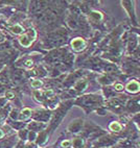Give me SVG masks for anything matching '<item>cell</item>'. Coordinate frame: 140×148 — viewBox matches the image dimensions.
<instances>
[{"label": "cell", "mask_w": 140, "mask_h": 148, "mask_svg": "<svg viewBox=\"0 0 140 148\" xmlns=\"http://www.w3.org/2000/svg\"><path fill=\"white\" fill-rule=\"evenodd\" d=\"M101 103H103V98L101 96L93 95V94L81 96L75 100V104L84 108L87 114L94 108H101Z\"/></svg>", "instance_id": "6da1fadb"}, {"label": "cell", "mask_w": 140, "mask_h": 148, "mask_svg": "<svg viewBox=\"0 0 140 148\" xmlns=\"http://www.w3.org/2000/svg\"><path fill=\"white\" fill-rule=\"evenodd\" d=\"M72 101H69V102H66L64 103V104H62V106H60L58 108V110H57L56 114H53L52 116H51V121H50V124H49V126H48L47 130L49 132H52L53 130H56L57 127L60 125V123L62 122V120H63V118L65 116H66V113L67 111L69 110V108H70V104H72Z\"/></svg>", "instance_id": "7a4b0ae2"}, {"label": "cell", "mask_w": 140, "mask_h": 148, "mask_svg": "<svg viewBox=\"0 0 140 148\" xmlns=\"http://www.w3.org/2000/svg\"><path fill=\"white\" fill-rule=\"evenodd\" d=\"M67 41V36L66 32L64 29H59L57 32H52L48 36L46 39V45L49 48H54V47H60V46L64 45Z\"/></svg>", "instance_id": "3957f363"}, {"label": "cell", "mask_w": 140, "mask_h": 148, "mask_svg": "<svg viewBox=\"0 0 140 148\" xmlns=\"http://www.w3.org/2000/svg\"><path fill=\"white\" fill-rule=\"evenodd\" d=\"M83 138L84 139H97L101 136L106 135V132L97 125L93 124L92 122H88L87 124L83 127Z\"/></svg>", "instance_id": "277c9868"}, {"label": "cell", "mask_w": 140, "mask_h": 148, "mask_svg": "<svg viewBox=\"0 0 140 148\" xmlns=\"http://www.w3.org/2000/svg\"><path fill=\"white\" fill-rule=\"evenodd\" d=\"M117 142V137L112 135H103L97 138L93 142V147L96 148H108L110 146H114Z\"/></svg>", "instance_id": "5b68a950"}, {"label": "cell", "mask_w": 140, "mask_h": 148, "mask_svg": "<svg viewBox=\"0 0 140 148\" xmlns=\"http://www.w3.org/2000/svg\"><path fill=\"white\" fill-rule=\"evenodd\" d=\"M65 53H66V49H56V50L51 51L46 58H45V61L49 63L50 65H56V64H59L61 61H63L64 56H65Z\"/></svg>", "instance_id": "8992f818"}, {"label": "cell", "mask_w": 140, "mask_h": 148, "mask_svg": "<svg viewBox=\"0 0 140 148\" xmlns=\"http://www.w3.org/2000/svg\"><path fill=\"white\" fill-rule=\"evenodd\" d=\"M51 116H52V114L47 110H37L34 113H32V117L34 121L43 122V123L49 121L51 119Z\"/></svg>", "instance_id": "52a82bcc"}, {"label": "cell", "mask_w": 140, "mask_h": 148, "mask_svg": "<svg viewBox=\"0 0 140 148\" xmlns=\"http://www.w3.org/2000/svg\"><path fill=\"white\" fill-rule=\"evenodd\" d=\"M126 97H127V96H124V98H121V96H120V97L112 98L111 100L108 101V108H111L113 112H117V113L121 112L122 108H123Z\"/></svg>", "instance_id": "ba28073f"}, {"label": "cell", "mask_w": 140, "mask_h": 148, "mask_svg": "<svg viewBox=\"0 0 140 148\" xmlns=\"http://www.w3.org/2000/svg\"><path fill=\"white\" fill-rule=\"evenodd\" d=\"M34 38H36V32L34 29H29L27 34H23L19 38V43L21 44L23 47H29L34 42Z\"/></svg>", "instance_id": "9c48e42d"}, {"label": "cell", "mask_w": 140, "mask_h": 148, "mask_svg": "<svg viewBox=\"0 0 140 148\" xmlns=\"http://www.w3.org/2000/svg\"><path fill=\"white\" fill-rule=\"evenodd\" d=\"M47 4V1H32L29 3V12L36 14V15H39L45 11V8L48 6Z\"/></svg>", "instance_id": "30bf717a"}, {"label": "cell", "mask_w": 140, "mask_h": 148, "mask_svg": "<svg viewBox=\"0 0 140 148\" xmlns=\"http://www.w3.org/2000/svg\"><path fill=\"white\" fill-rule=\"evenodd\" d=\"M83 127H84V120L82 118H77L69 123L67 130L71 134H79L83 130Z\"/></svg>", "instance_id": "8fae6325"}, {"label": "cell", "mask_w": 140, "mask_h": 148, "mask_svg": "<svg viewBox=\"0 0 140 148\" xmlns=\"http://www.w3.org/2000/svg\"><path fill=\"white\" fill-rule=\"evenodd\" d=\"M37 19L43 23H52L57 20V16L51 11H44L37 15Z\"/></svg>", "instance_id": "7c38bea8"}, {"label": "cell", "mask_w": 140, "mask_h": 148, "mask_svg": "<svg viewBox=\"0 0 140 148\" xmlns=\"http://www.w3.org/2000/svg\"><path fill=\"white\" fill-rule=\"evenodd\" d=\"M27 126V130H32V132H41L43 130L44 128H46L47 124L46 123H43V122H38V121H32V122H29L26 124Z\"/></svg>", "instance_id": "4fadbf2b"}, {"label": "cell", "mask_w": 140, "mask_h": 148, "mask_svg": "<svg viewBox=\"0 0 140 148\" xmlns=\"http://www.w3.org/2000/svg\"><path fill=\"white\" fill-rule=\"evenodd\" d=\"M122 6H123L127 12L129 13L130 17L133 20L134 24H137V21H136V16H135V12H134V2L133 1H122L121 2Z\"/></svg>", "instance_id": "5bb4252c"}, {"label": "cell", "mask_w": 140, "mask_h": 148, "mask_svg": "<svg viewBox=\"0 0 140 148\" xmlns=\"http://www.w3.org/2000/svg\"><path fill=\"white\" fill-rule=\"evenodd\" d=\"M48 134H49V132H48L47 130H41L39 134H37V138H36V140H34V141H36V144H37V146H43V145H45V144L47 143Z\"/></svg>", "instance_id": "9a60e30c"}, {"label": "cell", "mask_w": 140, "mask_h": 148, "mask_svg": "<svg viewBox=\"0 0 140 148\" xmlns=\"http://www.w3.org/2000/svg\"><path fill=\"white\" fill-rule=\"evenodd\" d=\"M71 47L73 50L81 51L83 49H85V47H86V42L82 38H75V39H73L71 41Z\"/></svg>", "instance_id": "2e32d148"}, {"label": "cell", "mask_w": 140, "mask_h": 148, "mask_svg": "<svg viewBox=\"0 0 140 148\" xmlns=\"http://www.w3.org/2000/svg\"><path fill=\"white\" fill-rule=\"evenodd\" d=\"M139 99L138 98H134L132 100H130L127 103V110L132 113H138L139 112Z\"/></svg>", "instance_id": "e0dca14e"}, {"label": "cell", "mask_w": 140, "mask_h": 148, "mask_svg": "<svg viewBox=\"0 0 140 148\" xmlns=\"http://www.w3.org/2000/svg\"><path fill=\"white\" fill-rule=\"evenodd\" d=\"M126 89H127L128 92L132 93V94H136V93L139 92L140 85L137 80H132V82H130L129 84H128L127 87H126Z\"/></svg>", "instance_id": "ac0fdd59"}, {"label": "cell", "mask_w": 140, "mask_h": 148, "mask_svg": "<svg viewBox=\"0 0 140 148\" xmlns=\"http://www.w3.org/2000/svg\"><path fill=\"white\" fill-rule=\"evenodd\" d=\"M32 110L29 108H23L20 113H19V116H18V119H19V121H26L27 119H29L30 117H32Z\"/></svg>", "instance_id": "d6986e66"}, {"label": "cell", "mask_w": 140, "mask_h": 148, "mask_svg": "<svg viewBox=\"0 0 140 148\" xmlns=\"http://www.w3.org/2000/svg\"><path fill=\"white\" fill-rule=\"evenodd\" d=\"M88 86V82L87 80L85 79H79L75 84H74V90L77 91V93H81L83 91L86 90V88Z\"/></svg>", "instance_id": "ffe728a7"}, {"label": "cell", "mask_w": 140, "mask_h": 148, "mask_svg": "<svg viewBox=\"0 0 140 148\" xmlns=\"http://www.w3.org/2000/svg\"><path fill=\"white\" fill-rule=\"evenodd\" d=\"M72 148H84L85 147V139L83 137L74 138L73 141H71Z\"/></svg>", "instance_id": "44dd1931"}, {"label": "cell", "mask_w": 140, "mask_h": 148, "mask_svg": "<svg viewBox=\"0 0 140 148\" xmlns=\"http://www.w3.org/2000/svg\"><path fill=\"white\" fill-rule=\"evenodd\" d=\"M10 112H11V106L10 104H6V106H4L3 108H0V122L8 118Z\"/></svg>", "instance_id": "7402d4cb"}, {"label": "cell", "mask_w": 140, "mask_h": 148, "mask_svg": "<svg viewBox=\"0 0 140 148\" xmlns=\"http://www.w3.org/2000/svg\"><path fill=\"white\" fill-rule=\"evenodd\" d=\"M12 79L16 84L21 82L22 79H23V71L22 70H15L13 72V75H12Z\"/></svg>", "instance_id": "603a6c76"}, {"label": "cell", "mask_w": 140, "mask_h": 148, "mask_svg": "<svg viewBox=\"0 0 140 148\" xmlns=\"http://www.w3.org/2000/svg\"><path fill=\"white\" fill-rule=\"evenodd\" d=\"M109 128L113 132H117L118 134V132H120L122 130V124L119 123L118 121H113L109 124Z\"/></svg>", "instance_id": "cb8c5ba5"}, {"label": "cell", "mask_w": 140, "mask_h": 148, "mask_svg": "<svg viewBox=\"0 0 140 148\" xmlns=\"http://www.w3.org/2000/svg\"><path fill=\"white\" fill-rule=\"evenodd\" d=\"M58 103H59V99L54 96L52 97H49L48 98V100L46 101V104H47V108H56L58 106Z\"/></svg>", "instance_id": "d4e9b609"}, {"label": "cell", "mask_w": 140, "mask_h": 148, "mask_svg": "<svg viewBox=\"0 0 140 148\" xmlns=\"http://www.w3.org/2000/svg\"><path fill=\"white\" fill-rule=\"evenodd\" d=\"M89 16H90V18L92 19V20H94V21H101V20H103V14L98 11L90 12Z\"/></svg>", "instance_id": "484cf974"}, {"label": "cell", "mask_w": 140, "mask_h": 148, "mask_svg": "<svg viewBox=\"0 0 140 148\" xmlns=\"http://www.w3.org/2000/svg\"><path fill=\"white\" fill-rule=\"evenodd\" d=\"M10 30L15 34H21L22 32H24V28L20 25V24H15V25L10 27Z\"/></svg>", "instance_id": "4316f807"}, {"label": "cell", "mask_w": 140, "mask_h": 148, "mask_svg": "<svg viewBox=\"0 0 140 148\" xmlns=\"http://www.w3.org/2000/svg\"><path fill=\"white\" fill-rule=\"evenodd\" d=\"M10 124L17 130H23V127L26 126V123H25V122H21V121H11L10 122Z\"/></svg>", "instance_id": "83f0119b"}, {"label": "cell", "mask_w": 140, "mask_h": 148, "mask_svg": "<svg viewBox=\"0 0 140 148\" xmlns=\"http://www.w3.org/2000/svg\"><path fill=\"white\" fill-rule=\"evenodd\" d=\"M105 71L108 74H112V73H116L118 71V69H117V66L115 64H108L105 67Z\"/></svg>", "instance_id": "f1b7e54d"}, {"label": "cell", "mask_w": 140, "mask_h": 148, "mask_svg": "<svg viewBox=\"0 0 140 148\" xmlns=\"http://www.w3.org/2000/svg\"><path fill=\"white\" fill-rule=\"evenodd\" d=\"M128 48H129L130 51H134L136 48H137V39L136 38H131L128 43Z\"/></svg>", "instance_id": "f546056e"}, {"label": "cell", "mask_w": 140, "mask_h": 148, "mask_svg": "<svg viewBox=\"0 0 140 148\" xmlns=\"http://www.w3.org/2000/svg\"><path fill=\"white\" fill-rule=\"evenodd\" d=\"M67 24H68V26L70 27L71 29H77V20L73 18V17L69 16L67 18Z\"/></svg>", "instance_id": "4dcf8cb0"}, {"label": "cell", "mask_w": 140, "mask_h": 148, "mask_svg": "<svg viewBox=\"0 0 140 148\" xmlns=\"http://www.w3.org/2000/svg\"><path fill=\"white\" fill-rule=\"evenodd\" d=\"M27 136H28V130L26 128H23V130H20L18 132V137L21 139L22 141L27 140Z\"/></svg>", "instance_id": "1f68e13d"}, {"label": "cell", "mask_w": 140, "mask_h": 148, "mask_svg": "<svg viewBox=\"0 0 140 148\" xmlns=\"http://www.w3.org/2000/svg\"><path fill=\"white\" fill-rule=\"evenodd\" d=\"M32 95H34V99H36V100L41 101V102H42V101L45 99L44 96H43V93L41 92V91H39V90L34 91V93H32Z\"/></svg>", "instance_id": "d6a6232c"}, {"label": "cell", "mask_w": 140, "mask_h": 148, "mask_svg": "<svg viewBox=\"0 0 140 148\" xmlns=\"http://www.w3.org/2000/svg\"><path fill=\"white\" fill-rule=\"evenodd\" d=\"M112 82H113V80H112V78L110 76H103L99 78V82L103 84V85H109V84H111Z\"/></svg>", "instance_id": "836d02e7"}, {"label": "cell", "mask_w": 140, "mask_h": 148, "mask_svg": "<svg viewBox=\"0 0 140 148\" xmlns=\"http://www.w3.org/2000/svg\"><path fill=\"white\" fill-rule=\"evenodd\" d=\"M10 117H11V119L12 120H16V119H18V116H19V112H18V110H12L11 112H10Z\"/></svg>", "instance_id": "e575fe53"}, {"label": "cell", "mask_w": 140, "mask_h": 148, "mask_svg": "<svg viewBox=\"0 0 140 148\" xmlns=\"http://www.w3.org/2000/svg\"><path fill=\"white\" fill-rule=\"evenodd\" d=\"M37 138V132H32V130H28V136H27V139L29 140V142H34Z\"/></svg>", "instance_id": "d590c367"}, {"label": "cell", "mask_w": 140, "mask_h": 148, "mask_svg": "<svg viewBox=\"0 0 140 148\" xmlns=\"http://www.w3.org/2000/svg\"><path fill=\"white\" fill-rule=\"evenodd\" d=\"M30 85H32V88H34V89H36V88H40V87H41V86L43 85V82H42V80H40V79H34L32 82V84H30Z\"/></svg>", "instance_id": "8d00e7d4"}, {"label": "cell", "mask_w": 140, "mask_h": 148, "mask_svg": "<svg viewBox=\"0 0 140 148\" xmlns=\"http://www.w3.org/2000/svg\"><path fill=\"white\" fill-rule=\"evenodd\" d=\"M61 146L63 148H70L71 147V141L70 140H65L61 143Z\"/></svg>", "instance_id": "74e56055"}, {"label": "cell", "mask_w": 140, "mask_h": 148, "mask_svg": "<svg viewBox=\"0 0 140 148\" xmlns=\"http://www.w3.org/2000/svg\"><path fill=\"white\" fill-rule=\"evenodd\" d=\"M6 99H14L15 98V94H14V92H12V91H6Z\"/></svg>", "instance_id": "f35d334b"}, {"label": "cell", "mask_w": 140, "mask_h": 148, "mask_svg": "<svg viewBox=\"0 0 140 148\" xmlns=\"http://www.w3.org/2000/svg\"><path fill=\"white\" fill-rule=\"evenodd\" d=\"M114 90L117 91V92H120V91L123 90V86L121 84H115L114 85Z\"/></svg>", "instance_id": "ab89813d"}, {"label": "cell", "mask_w": 140, "mask_h": 148, "mask_svg": "<svg viewBox=\"0 0 140 148\" xmlns=\"http://www.w3.org/2000/svg\"><path fill=\"white\" fill-rule=\"evenodd\" d=\"M6 103H8V99L6 97H0V108L6 106Z\"/></svg>", "instance_id": "60d3db41"}, {"label": "cell", "mask_w": 140, "mask_h": 148, "mask_svg": "<svg viewBox=\"0 0 140 148\" xmlns=\"http://www.w3.org/2000/svg\"><path fill=\"white\" fill-rule=\"evenodd\" d=\"M24 65L26 67H32L34 66V62H32V60H27V61L24 62Z\"/></svg>", "instance_id": "b9f144b4"}, {"label": "cell", "mask_w": 140, "mask_h": 148, "mask_svg": "<svg viewBox=\"0 0 140 148\" xmlns=\"http://www.w3.org/2000/svg\"><path fill=\"white\" fill-rule=\"evenodd\" d=\"M25 148H38V146H37V144H34V142H29L28 144L25 146Z\"/></svg>", "instance_id": "7bdbcfd3"}, {"label": "cell", "mask_w": 140, "mask_h": 148, "mask_svg": "<svg viewBox=\"0 0 140 148\" xmlns=\"http://www.w3.org/2000/svg\"><path fill=\"white\" fill-rule=\"evenodd\" d=\"M8 48V44H2V45H0V51H4L6 49Z\"/></svg>", "instance_id": "ee69618b"}, {"label": "cell", "mask_w": 140, "mask_h": 148, "mask_svg": "<svg viewBox=\"0 0 140 148\" xmlns=\"http://www.w3.org/2000/svg\"><path fill=\"white\" fill-rule=\"evenodd\" d=\"M3 137H4V132H3L2 130H0V139H2Z\"/></svg>", "instance_id": "f6af8a7d"}, {"label": "cell", "mask_w": 140, "mask_h": 148, "mask_svg": "<svg viewBox=\"0 0 140 148\" xmlns=\"http://www.w3.org/2000/svg\"><path fill=\"white\" fill-rule=\"evenodd\" d=\"M2 41V37H1V34H0V42Z\"/></svg>", "instance_id": "bcb514c9"}]
</instances>
